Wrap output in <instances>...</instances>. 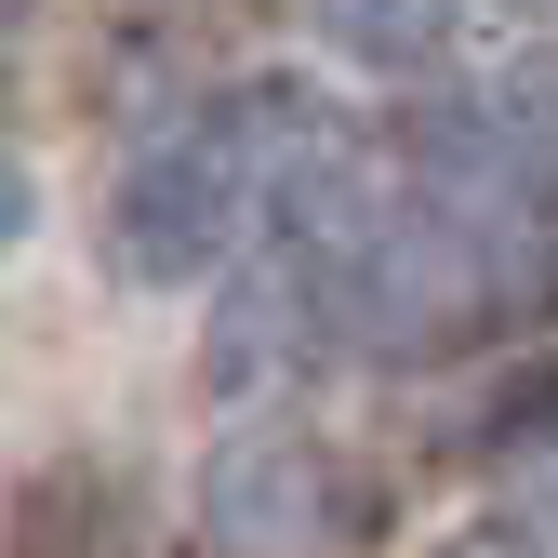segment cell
<instances>
[{"mask_svg": "<svg viewBox=\"0 0 558 558\" xmlns=\"http://www.w3.org/2000/svg\"><path fill=\"white\" fill-rule=\"evenodd\" d=\"M386 532V493L306 426H253L199 465V545L214 558H360Z\"/></svg>", "mask_w": 558, "mask_h": 558, "instance_id": "obj_1", "label": "cell"}, {"mask_svg": "<svg viewBox=\"0 0 558 558\" xmlns=\"http://www.w3.org/2000/svg\"><path fill=\"white\" fill-rule=\"evenodd\" d=\"M240 227H253V186L227 160V133L214 120H173L107 186V279H133V293H186V279H214L240 253Z\"/></svg>", "mask_w": 558, "mask_h": 558, "instance_id": "obj_2", "label": "cell"}, {"mask_svg": "<svg viewBox=\"0 0 558 558\" xmlns=\"http://www.w3.org/2000/svg\"><path fill=\"white\" fill-rule=\"evenodd\" d=\"M319 266L306 253H266V266H214V319H199V386L214 399H279V386H306L319 373Z\"/></svg>", "mask_w": 558, "mask_h": 558, "instance_id": "obj_3", "label": "cell"}, {"mask_svg": "<svg viewBox=\"0 0 558 558\" xmlns=\"http://www.w3.org/2000/svg\"><path fill=\"white\" fill-rule=\"evenodd\" d=\"M306 40L360 81H439L452 40H465V0H293Z\"/></svg>", "mask_w": 558, "mask_h": 558, "instance_id": "obj_4", "label": "cell"}, {"mask_svg": "<svg viewBox=\"0 0 558 558\" xmlns=\"http://www.w3.org/2000/svg\"><path fill=\"white\" fill-rule=\"evenodd\" d=\"M107 532H120L107 465H53V478H27V506H14V558H94Z\"/></svg>", "mask_w": 558, "mask_h": 558, "instance_id": "obj_5", "label": "cell"}, {"mask_svg": "<svg viewBox=\"0 0 558 558\" xmlns=\"http://www.w3.org/2000/svg\"><path fill=\"white\" fill-rule=\"evenodd\" d=\"M27 227H40V173L0 147V253H27Z\"/></svg>", "mask_w": 558, "mask_h": 558, "instance_id": "obj_6", "label": "cell"}, {"mask_svg": "<svg viewBox=\"0 0 558 558\" xmlns=\"http://www.w3.org/2000/svg\"><path fill=\"white\" fill-rule=\"evenodd\" d=\"M439 558H545V545H532V532H519V519H478V532H452V545H439Z\"/></svg>", "mask_w": 558, "mask_h": 558, "instance_id": "obj_7", "label": "cell"}, {"mask_svg": "<svg viewBox=\"0 0 558 558\" xmlns=\"http://www.w3.org/2000/svg\"><path fill=\"white\" fill-rule=\"evenodd\" d=\"M14 14H27V0H0V27H14Z\"/></svg>", "mask_w": 558, "mask_h": 558, "instance_id": "obj_8", "label": "cell"}, {"mask_svg": "<svg viewBox=\"0 0 558 558\" xmlns=\"http://www.w3.org/2000/svg\"><path fill=\"white\" fill-rule=\"evenodd\" d=\"M519 14H532V0H519Z\"/></svg>", "mask_w": 558, "mask_h": 558, "instance_id": "obj_9", "label": "cell"}]
</instances>
